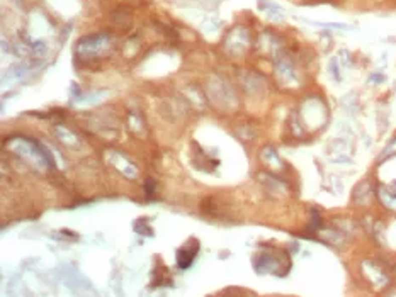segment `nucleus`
Returning a JSON list of instances; mask_svg holds the SVG:
<instances>
[{"instance_id": "7ed1b4c3", "label": "nucleus", "mask_w": 396, "mask_h": 297, "mask_svg": "<svg viewBox=\"0 0 396 297\" xmlns=\"http://www.w3.org/2000/svg\"><path fill=\"white\" fill-rule=\"evenodd\" d=\"M391 156H396V136L391 139L388 145H386L384 151H382V155L379 156V161L388 160V158H391Z\"/></svg>"}, {"instance_id": "f257e3e1", "label": "nucleus", "mask_w": 396, "mask_h": 297, "mask_svg": "<svg viewBox=\"0 0 396 297\" xmlns=\"http://www.w3.org/2000/svg\"><path fill=\"white\" fill-rule=\"evenodd\" d=\"M377 195H379V201L386 206L389 211L396 213V192L389 190L386 187H379L377 188Z\"/></svg>"}, {"instance_id": "f03ea898", "label": "nucleus", "mask_w": 396, "mask_h": 297, "mask_svg": "<svg viewBox=\"0 0 396 297\" xmlns=\"http://www.w3.org/2000/svg\"><path fill=\"white\" fill-rule=\"evenodd\" d=\"M197 251H199V246H197V248H194L192 251H187V246H185V248H182L179 251V258H177V262H179L180 268H187L189 265L192 263V260H194V256H195Z\"/></svg>"}]
</instances>
